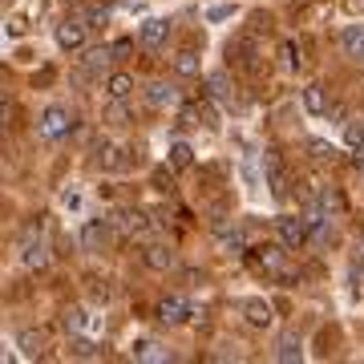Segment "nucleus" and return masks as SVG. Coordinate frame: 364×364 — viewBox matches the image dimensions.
I'll list each match as a JSON object with an SVG mask.
<instances>
[{
	"mask_svg": "<svg viewBox=\"0 0 364 364\" xmlns=\"http://www.w3.org/2000/svg\"><path fill=\"white\" fill-rule=\"evenodd\" d=\"M69 130H73V114H69L65 105H45V114L37 117L41 138L45 142H61V138H69Z\"/></svg>",
	"mask_w": 364,
	"mask_h": 364,
	"instance_id": "1",
	"label": "nucleus"
},
{
	"mask_svg": "<svg viewBox=\"0 0 364 364\" xmlns=\"http://www.w3.org/2000/svg\"><path fill=\"white\" fill-rule=\"evenodd\" d=\"M275 235H279V243H284L287 251H304L308 247V239H312L308 215H284V219L275 223Z\"/></svg>",
	"mask_w": 364,
	"mask_h": 364,
	"instance_id": "2",
	"label": "nucleus"
},
{
	"mask_svg": "<svg viewBox=\"0 0 364 364\" xmlns=\"http://www.w3.org/2000/svg\"><path fill=\"white\" fill-rule=\"evenodd\" d=\"M114 231H122L126 239H146V231H150V219H146V210H138V207H122V210H114Z\"/></svg>",
	"mask_w": 364,
	"mask_h": 364,
	"instance_id": "3",
	"label": "nucleus"
},
{
	"mask_svg": "<svg viewBox=\"0 0 364 364\" xmlns=\"http://www.w3.org/2000/svg\"><path fill=\"white\" fill-rule=\"evenodd\" d=\"M284 259H287V247H284V243H263V247H255V267H259L263 275H275V279H287V272H284Z\"/></svg>",
	"mask_w": 364,
	"mask_h": 364,
	"instance_id": "4",
	"label": "nucleus"
},
{
	"mask_svg": "<svg viewBox=\"0 0 364 364\" xmlns=\"http://www.w3.org/2000/svg\"><path fill=\"white\" fill-rule=\"evenodd\" d=\"M191 316H195V308H191V299H186V296H166L162 304H158V320H162V324H170V328L186 324Z\"/></svg>",
	"mask_w": 364,
	"mask_h": 364,
	"instance_id": "5",
	"label": "nucleus"
},
{
	"mask_svg": "<svg viewBox=\"0 0 364 364\" xmlns=\"http://www.w3.org/2000/svg\"><path fill=\"white\" fill-rule=\"evenodd\" d=\"M142 263L150 267V272H174L178 255H174V247H170V243H146Z\"/></svg>",
	"mask_w": 364,
	"mask_h": 364,
	"instance_id": "6",
	"label": "nucleus"
},
{
	"mask_svg": "<svg viewBox=\"0 0 364 364\" xmlns=\"http://www.w3.org/2000/svg\"><path fill=\"white\" fill-rule=\"evenodd\" d=\"M21 263H25L28 272H45V267H49V247H45V239H25V243H21Z\"/></svg>",
	"mask_w": 364,
	"mask_h": 364,
	"instance_id": "7",
	"label": "nucleus"
},
{
	"mask_svg": "<svg viewBox=\"0 0 364 364\" xmlns=\"http://www.w3.org/2000/svg\"><path fill=\"white\" fill-rule=\"evenodd\" d=\"M109 227H114L109 219H85V227H81V247L102 251V243L109 239Z\"/></svg>",
	"mask_w": 364,
	"mask_h": 364,
	"instance_id": "8",
	"label": "nucleus"
},
{
	"mask_svg": "<svg viewBox=\"0 0 364 364\" xmlns=\"http://www.w3.org/2000/svg\"><path fill=\"white\" fill-rule=\"evenodd\" d=\"M57 45L65 53L85 49V25H81V21H61V25H57Z\"/></svg>",
	"mask_w": 364,
	"mask_h": 364,
	"instance_id": "9",
	"label": "nucleus"
},
{
	"mask_svg": "<svg viewBox=\"0 0 364 364\" xmlns=\"http://www.w3.org/2000/svg\"><path fill=\"white\" fill-rule=\"evenodd\" d=\"M304 109L312 117H328L332 114V97H328L324 85H304Z\"/></svg>",
	"mask_w": 364,
	"mask_h": 364,
	"instance_id": "10",
	"label": "nucleus"
},
{
	"mask_svg": "<svg viewBox=\"0 0 364 364\" xmlns=\"http://www.w3.org/2000/svg\"><path fill=\"white\" fill-rule=\"evenodd\" d=\"M138 41H142L146 49H162V45L170 41V21H162V16H150V21L142 25V37H138Z\"/></svg>",
	"mask_w": 364,
	"mask_h": 364,
	"instance_id": "11",
	"label": "nucleus"
},
{
	"mask_svg": "<svg viewBox=\"0 0 364 364\" xmlns=\"http://www.w3.org/2000/svg\"><path fill=\"white\" fill-rule=\"evenodd\" d=\"M102 90H105V97H109V102H130V93H134V77L117 69V73H109V77L102 81Z\"/></svg>",
	"mask_w": 364,
	"mask_h": 364,
	"instance_id": "12",
	"label": "nucleus"
},
{
	"mask_svg": "<svg viewBox=\"0 0 364 364\" xmlns=\"http://www.w3.org/2000/svg\"><path fill=\"white\" fill-rule=\"evenodd\" d=\"M65 328L73 336H97V316H90L85 308H73V312H65Z\"/></svg>",
	"mask_w": 364,
	"mask_h": 364,
	"instance_id": "13",
	"label": "nucleus"
},
{
	"mask_svg": "<svg viewBox=\"0 0 364 364\" xmlns=\"http://www.w3.org/2000/svg\"><path fill=\"white\" fill-rule=\"evenodd\" d=\"M243 320H247L251 328H272L275 324L272 304H263V299H247V304H243Z\"/></svg>",
	"mask_w": 364,
	"mask_h": 364,
	"instance_id": "14",
	"label": "nucleus"
},
{
	"mask_svg": "<svg viewBox=\"0 0 364 364\" xmlns=\"http://www.w3.org/2000/svg\"><path fill=\"white\" fill-rule=\"evenodd\" d=\"M263 166H267V182H272V195H275V198H284V195H287V174H284V166H279L275 150H267V154H263Z\"/></svg>",
	"mask_w": 364,
	"mask_h": 364,
	"instance_id": "15",
	"label": "nucleus"
},
{
	"mask_svg": "<svg viewBox=\"0 0 364 364\" xmlns=\"http://www.w3.org/2000/svg\"><path fill=\"white\" fill-rule=\"evenodd\" d=\"M340 49H344V57H356V61H360L364 57V25L340 28Z\"/></svg>",
	"mask_w": 364,
	"mask_h": 364,
	"instance_id": "16",
	"label": "nucleus"
},
{
	"mask_svg": "<svg viewBox=\"0 0 364 364\" xmlns=\"http://www.w3.org/2000/svg\"><path fill=\"white\" fill-rule=\"evenodd\" d=\"M146 102L154 105V109H170V105H178V90L166 85V81H154V85L146 90Z\"/></svg>",
	"mask_w": 364,
	"mask_h": 364,
	"instance_id": "17",
	"label": "nucleus"
},
{
	"mask_svg": "<svg viewBox=\"0 0 364 364\" xmlns=\"http://www.w3.org/2000/svg\"><path fill=\"white\" fill-rule=\"evenodd\" d=\"M134 360H146V364H162V360H170V352L158 344V340H138L134 344Z\"/></svg>",
	"mask_w": 364,
	"mask_h": 364,
	"instance_id": "18",
	"label": "nucleus"
},
{
	"mask_svg": "<svg viewBox=\"0 0 364 364\" xmlns=\"http://www.w3.org/2000/svg\"><path fill=\"white\" fill-rule=\"evenodd\" d=\"M16 348H21V356H41L45 352V332H33V328L16 332Z\"/></svg>",
	"mask_w": 364,
	"mask_h": 364,
	"instance_id": "19",
	"label": "nucleus"
},
{
	"mask_svg": "<svg viewBox=\"0 0 364 364\" xmlns=\"http://www.w3.org/2000/svg\"><path fill=\"white\" fill-rule=\"evenodd\" d=\"M219 239H223V247L231 251V255H247V235L239 231V227H219Z\"/></svg>",
	"mask_w": 364,
	"mask_h": 364,
	"instance_id": "20",
	"label": "nucleus"
},
{
	"mask_svg": "<svg viewBox=\"0 0 364 364\" xmlns=\"http://www.w3.org/2000/svg\"><path fill=\"white\" fill-rule=\"evenodd\" d=\"M174 73H178V77H198V53L182 49L178 57H174Z\"/></svg>",
	"mask_w": 364,
	"mask_h": 364,
	"instance_id": "21",
	"label": "nucleus"
},
{
	"mask_svg": "<svg viewBox=\"0 0 364 364\" xmlns=\"http://www.w3.org/2000/svg\"><path fill=\"white\" fill-rule=\"evenodd\" d=\"M279 61H284V69L304 65V49H299V41H279Z\"/></svg>",
	"mask_w": 364,
	"mask_h": 364,
	"instance_id": "22",
	"label": "nucleus"
},
{
	"mask_svg": "<svg viewBox=\"0 0 364 364\" xmlns=\"http://www.w3.org/2000/svg\"><path fill=\"white\" fill-rule=\"evenodd\" d=\"M69 352H73V356H81V360H97V356H102V348H97V340H93V336H73Z\"/></svg>",
	"mask_w": 364,
	"mask_h": 364,
	"instance_id": "23",
	"label": "nucleus"
},
{
	"mask_svg": "<svg viewBox=\"0 0 364 364\" xmlns=\"http://www.w3.org/2000/svg\"><path fill=\"white\" fill-rule=\"evenodd\" d=\"M170 166L174 170H191L195 166V150H191L186 142H174L170 146Z\"/></svg>",
	"mask_w": 364,
	"mask_h": 364,
	"instance_id": "24",
	"label": "nucleus"
},
{
	"mask_svg": "<svg viewBox=\"0 0 364 364\" xmlns=\"http://www.w3.org/2000/svg\"><path fill=\"white\" fill-rule=\"evenodd\" d=\"M304 352H299V340L296 336H284L279 344H275V360L279 364H291V360H299Z\"/></svg>",
	"mask_w": 364,
	"mask_h": 364,
	"instance_id": "25",
	"label": "nucleus"
},
{
	"mask_svg": "<svg viewBox=\"0 0 364 364\" xmlns=\"http://www.w3.org/2000/svg\"><path fill=\"white\" fill-rule=\"evenodd\" d=\"M122 154H126V150H122L117 142H105L102 146V170H122V166H126V158H122Z\"/></svg>",
	"mask_w": 364,
	"mask_h": 364,
	"instance_id": "26",
	"label": "nucleus"
},
{
	"mask_svg": "<svg viewBox=\"0 0 364 364\" xmlns=\"http://www.w3.org/2000/svg\"><path fill=\"white\" fill-rule=\"evenodd\" d=\"M308 150H312L316 162H336V146L320 142V138H312V142H308Z\"/></svg>",
	"mask_w": 364,
	"mask_h": 364,
	"instance_id": "27",
	"label": "nucleus"
},
{
	"mask_svg": "<svg viewBox=\"0 0 364 364\" xmlns=\"http://www.w3.org/2000/svg\"><path fill=\"white\" fill-rule=\"evenodd\" d=\"M344 138L348 146H364V122H344Z\"/></svg>",
	"mask_w": 364,
	"mask_h": 364,
	"instance_id": "28",
	"label": "nucleus"
},
{
	"mask_svg": "<svg viewBox=\"0 0 364 364\" xmlns=\"http://www.w3.org/2000/svg\"><path fill=\"white\" fill-rule=\"evenodd\" d=\"M109 122H114V126H126V122H130V109H126V102H109Z\"/></svg>",
	"mask_w": 364,
	"mask_h": 364,
	"instance_id": "29",
	"label": "nucleus"
},
{
	"mask_svg": "<svg viewBox=\"0 0 364 364\" xmlns=\"http://www.w3.org/2000/svg\"><path fill=\"white\" fill-rule=\"evenodd\" d=\"M207 85H210V93H215V97H231V90H227V77H223V73H215Z\"/></svg>",
	"mask_w": 364,
	"mask_h": 364,
	"instance_id": "30",
	"label": "nucleus"
},
{
	"mask_svg": "<svg viewBox=\"0 0 364 364\" xmlns=\"http://www.w3.org/2000/svg\"><path fill=\"white\" fill-rule=\"evenodd\" d=\"M352 166L364 170V146H352Z\"/></svg>",
	"mask_w": 364,
	"mask_h": 364,
	"instance_id": "31",
	"label": "nucleus"
},
{
	"mask_svg": "<svg viewBox=\"0 0 364 364\" xmlns=\"http://www.w3.org/2000/svg\"><path fill=\"white\" fill-rule=\"evenodd\" d=\"M223 16H231V9H227V4H219V9H210V13H207V21H223Z\"/></svg>",
	"mask_w": 364,
	"mask_h": 364,
	"instance_id": "32",
	"label": "nucleus"
},
{
	"mask_svg": "<svg viewBox=\"0 0 364 364\" xmlns=\"http://www.w3.org/2000/svg\"><path fill=\"white\" fill-rule=\"evenodd\" d=\"M85 21H90V25H102V28H105V21H109V13H105V9H102V13H90V16H85Z\"/></svg>",
	"mask_w": 364,
	"mask_h": 364,
	"instance_id": "33",
	"label": "nucleus"
},
{
	"mask_svg": "<svg viewBox=\"0 0 364 364\" xmlns=\"http://www.w3.org/2000/svg\"><path fill=\"white\" fill-rule=\"evenodd\" d=\"M93 299H102V304H105V299H109V287H105V284H93Z\"/></svg>",
	"mask_w": 364,
	"mask_h": 364,
	"instance_id": "34",
	"label": "nucleus"
},
{
	"mask_svg": "<svg viewBox=\"0 0 364 364\" xmlns=\"http://www.w3.org/2000/svg\"><path fill=\"white\" fill-rule=\"evenodd\" d=\"M360 255H364V239H360Z\"/></svg>",
	"mask_w": 364,
	"mask_h": 364,
	"instance_id": "35",
	"label": "nucleus"
},
{
	"mask_svg": "<svg viewBox=\"0 0 364 364\" xmlns=\"http://www.w3.org/2000/svg\"><path fill=\"white\" fill-rule=\"evenodd\" d=\"M360 9H364V0H360Z\"/></svg>",
	"mask_w": 364,
	"mask_h": 364,
	"instance_id": "36",
	"label": "nucleus"
}]
</instances>
